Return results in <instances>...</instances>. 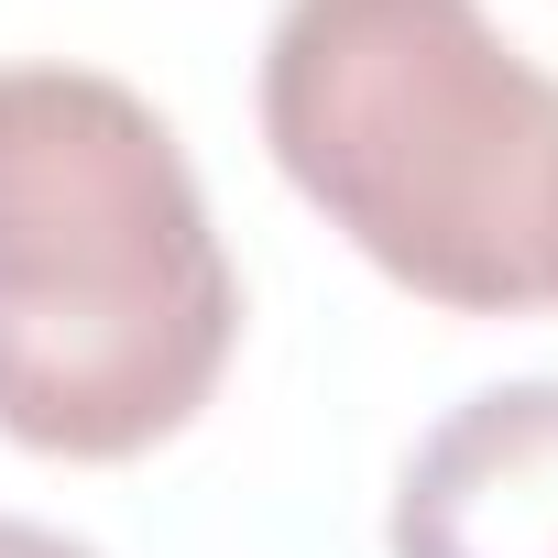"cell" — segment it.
Wrapping results in <instances>:
<instances>
[{
  "instance_id": "1",
  "label": "cell",
  "mask_w": 558,
  "mask_h": 558,
  "mask_svg": "<svg viewBox=\"0 0 558 558\" xmlns=\"http://www.w3.org/2000/svg\"><path fill=\"white\" fill-rule=\"evenodd\" d=\"M230 340L241 274L165 110L99 66H0V438L143 460Z\"/></svg>"
},
{
  "instance_id": "2",
  "label": "cell",
  "mask_w": 558,
  "mask_h": 558,
  "mask_svg": "<svg viewBox=\"0 0 558 558\" xmlns=\"http://www.w3.org/2000/svg\"><path fill=\"white\" fill-rule=\"evenodd\" d=\"M263 143L405 296L460 318L558 307V77L482 0H286Z\"/></svg>"
},
{
  "instance_id": "3",
  "label": "cell",
  "mask_w": 558,
  "mask_h": 558,
  "mask_svg": "<svg viewBox=\"0 0 558 558\" xmlns=\"http://www.w3.org/2000/svg\"><path fill=\"white\" fill-rule=\"evenodd\" d=\"M395 558H558V373L449 405L395 482Z\"/></svg>"
},
{
  "instance_id": "4",
  "label": "cell",
  "mask_w": 558,
  "mask_h": 558,
  "mask_svg": "<svg viewBox=\"0 0 558 558\" xmlns=\"http://www.w3.org/2000/svg\"><path fill=\"white\" fill-rule=\"evenodd\" d=\"M0 558H99V547L66 525H34V514H0Z\"/></svg>"
}]
</instances>
